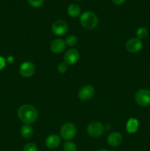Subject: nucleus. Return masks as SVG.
Instances as JSON below:
<instances>
[{
	"mask_svg": "<svg viewBox=\"0 0 150 151\" xmlns=\"http://www.w3.org/2000/svg\"><path fill=\"white\" fill-rule=\"evenodd\" d=\"M18 116L19 119L25 124L33 123L36 121L38 116L37 109L33 106L29 104H25L21 106L18 110Z\"/></svg>",
	"mask_w": 150,
	"mask_h": 151,
	"instance_id": "1",
	"label": "nucleus"
},
{
	"mask_svg": "<svg viewBox=\"0 0 150 151\" xmlns=\"http://www.w3.org/2000/svg\"><path fill=\"white\" fill-rule=\"evenodd\" d=\"M81 25L86 29H93L98 25L99 19L96 15L91 11L84 12L79 17Z\"/></svg>",
	"mask_w": 150,
	"mask_h": 151,
	"instance_id": "2",
	"label": "nucleus"
},
{
	"mask_svg": "<svg viewBox=\"0 0 150 151\" xmlns=\"http://www.w3.org/2000/svg\"><path fill=\"white\" fill-rule=\"evenodd\" d=\"M76 134V128L72 122H66L60 128V135L65 140L72 139Z\"/></svg>",
	"mask_w": 150,
	"mask_h": 151,
	"instance_id": "3",
	"label": "nucleus"
},
{
	"mask_svg": "<svg viewBox=\"0 0 150 151\" xmlns=\"http://www.w3.org/2000/svg\"><path fill=\"white\" fill-rule=\"evenodd\" d=\"M136 103L142 107L150 106V90L141 88L136 92L135 96Z\"/></svg>",
	"mask_w": 150,
	"mask_h": 151,
	"instance_id": "4",
	"label": "nucleus"
},
{
	"mask_svg": "<svg viewBox=\"0 0 150 151\" xmlns=\"http://www.w3.org/2000/svg\"><path fill=\"white\" fill-rule=\"evenodd\" d=\"M104 125L101 123L100 122H97V121H94V122H91V123L88 124V127H87V133L88 135L91 137H99L104 134Z\"/></svg>",
	"mask_w": 150,
	"mask_h": 151,
	"instance_id": "5",
	"label": "nucleus"
},
{
	"mask_svg": "<svg viewBox=\"0 0 150 151\" xmlns=\"http://www.w3.org/2000/svg\"><path fill=\"white\" fill-rule=\"evenodd\" d=\"M69 26L67 23L63 20H57L51 25V30L54 35L62 36L67 32Z\"/></svg>",
	"mask_w": 150,
	"mask_h": 151,
	"instance_id": "6",
	"label": "nucleus"
},
{
	"mask_svg": "<svg viewBox=\"0 0 150 151\" xmlns=\"http://www.w3.org/2000/svg\"><path fill=\"white\" fill-rule=\"evenodd\" d=\"M95 94L94 86L91 85H85L81 87L78 91V97L82 101H87L92 98Z\"/></svg>",
	"mask_w": 150,
	"mask_h": 151,
	"instance_id": "7",
	"label": "nucleus"
},
{
	"mask_svg": "<svg viewBox=\"0 0 150 151\" xmlns=\"http://www.w3.org/2000/svg\"><path fill=\"white\" fill-rule=\"evenodd\" d=\"M35 71V66L33 63L30 61H25L21 64L19 68L20 75L24 78H30L33 75Z\"/></svg>",
	"mask_w": 150,
	"mask_h": 151,
	"instance_id": "8",
	"label": "nucleus"
},
{
	"mask_svg": "<svg viewBox=\"0 0 150 151\" xmlns=\"http://www.w3.org/2000/svg\"><path fill=\"white\" fill-rule=\"evenodd\" d=\"M126 50L129 52L135 53L139 52L142 49L143 44L142 41L138 38H132L128 40L125 44Z\"/></svg>",
	"mask_w": 150,
	"mask_h": 151,
	"instance_id": "9",
	"label": "nucleus"
},
{
	"mask_svg": "<svg viewBox=\"0 0 150 151\" xmlns=\"http://www.w3.org/2000/svg\"><path fill=\"white\" fill-rule=\"evenodd\" d=\"M79 58H80V55L78 50L75 49H70L66 52L64 55L65 63L71 66L77 63L78 60H79Z\"/></svg>",
	"mask_w": 150,
	"mask_h": 151,
	"instance_id": "10",
	"label": "nucleus"
},
{
	"mask_svg": "<svg viewBox=\"0 0 150 151\" xmlns=\"http://www.w3.org/2000/svg\"><path fill=\"white\" fill-rule=\"evenodd\" d=\"M66 47V42L63 39H60V38L54 40L51 43V45H50V49L55 54H60V53H62L65 50Z\"/></svg>",
	"mask_w": 150,
	"mask_h": 151,
	"instance_id": "11",
	"label": "nucleus"
},
{
	"mask_svg": "<svg viewBox=\"0 0 150 151\" xmlns=\"http://www.w3.org/2000/svg\"><path fill=\"white\" fill-rule=\"evenodd\" d=\"M61 143V139L57 134H51L46 139V145L48 148L56 149L60 146Z\"/></svg>",
	"mask_w": 150,
	"mask_h": 151,
	"instance_id": "12",
	"label": "nucleus"
},
{
	"mask_svg": "<svg viewBox=\"0 0 150 151\" xmlns=\"http://www.w3.org/2000/svg\"><path fill=\"white\" fill-rule=\"evenodd\" d=\"M107 143L110 146L112 147H117L121 144L123 141V137L121 134L119 132H113L109 134L107 137Z\"/></svg>",
	"mask_w": 150,
	"mask_h": 151,
	"instance_id": "13",
	"label": "nucleus"
},
{
	"mask_svg": "<svg viewBox=\"0 0 150 151\" xmlns=\"http://www.w3.org/2000/svg\"><path fill=\"white\" fill-rule=\"evenodd\" d=\"M139 128V122L135 118H130L126 122V130L129 134H135Z\"/></svg>",
	"mask_w": 150,
	"mask_h": 151,
	"instance_id": "14",
	"label": "nucleus"
},
{
	"mask_svg": "<svg viewBox=\"0 0 150 151\" xmlns=\"http://www.w3.org/2000/svg\"><path fill=\"white\" fill-rule=\"evenodd\" d=\"M81 13V8L78 4H71L67 8V13L69 16L71 17L76 18L80 15Z\"/></svg>",
	"mask_w": 150,
	"mask_h": 151,
	"instance_id": "15",
	"label": "nucleus"
},
{
	"mask_svg": "<svg viewBox=\"0 0 150 151\" xmlns=\"http://www.w3.org/2000/svg\"><path fill=\"white\" fill-rule=\"evenodd\" d=\"M33 134V128L30 125L28 124H25L21 128V135L24 137V138H30Z\"/></svg>",
	"mask_w": 150,
	"mask_h": 151,
	"instance_id": "16",
	"label": "nucleus"
},
{
	"mask_svg": "<svg viewBox=\"0 0 150 151\" xmlns=\"http://www.w3.org/2000/svg\"><path fill=\"white\" fill-rule=\"evenodd\" d=\"M147 35H148V30L146 27H139L137 29L136 35L138 39H144L145 38H146Z\"/></svg>",
	"mask_w": 150,
	"mask_h": 151,
	"instance_id": "17",
	"label": "nucleus"
},
{
	"mask_svg": "<svg viewBox=\"0 0 150 151\" xmlns=\"http://www.w3.org/2000/svg\"><path fill=\"white\" fill-rule=\"evenodd\" d=\"M77 147L75 143L71 141H66L63 144V150L64 151H76Z\"/></svg>",
	"mask_w": 150,
	"mask_h": 151,
	"instance_id": "18",
	"label": "nucleus"
},
{
	"mask_svg": "<svg viewBox=\"0 0 150 151\" xmlns=\"http://www.w3.org/2000/svg\"><path fill=\"white\" fill-rule=\"evenodd\" d=\"M65 42H66V45L69 46V47H74L77 43V38L74 35H69L66 38Z\"/></svg>",
	"mask_w": 150,
	"mask_h": 151,
	"instance_id": "19",
	"label": "nucleus"
},
{
	"mask_svg": "<svg viewBox=\"0 0 150 151\" xmlns=\"http://www.w3.org/2000/svg\"><path fill=\"white\" fill-rule=\"evenodd\" d=\"M24 151H38V147L34 143H27L24 147Z\"/></svg>",
	"mask_w": 150,
	"mask_h": 151,
	"instance_id": "20",
	"label": "nucleus"
},
{
	"mask_svg": "<svg viewBox=\"0 0 150 151\" xmlns=\"http://www.w3.org/2000/svg\"><path fill=\"white\" fill-rule=\"evenodd\" d=\"M27 1L32 7H39L43 5L44 0H27Z\"/></svg>",
	"mask_w": 150,
	"mask_h": 151,
	"instance_id": "21",
	"label": "nucleus"
},
{
	"mask_svg": "<svg viewBox=\"0 0 150 151\" xmlns=\"http://www.w3.org/2000/svg\"><path fill=\"white\" fill-rule=\"evenodd\" d=\"M68 70V64L65 62H62L57 66V71L60 72V74H64L67 72Z\"/></svg>",
	"mask_w": 150,
	"mask_h": 151,
	"instance_id": "22",
	"label": "nucleus"
},
{
	"mask_svg": "<svg viewBox=\"0 0 150 151\" xmlns=\"http://www.w3.org/2000/svg\"><path fill=\"white\" fill-rule=\"evenodd\" d=\"M6 63H7L6 59L4 58L3 57H1V56H0V70H1V69H3L5 67Z\"/></svg>",
	"mask_w": 150,
	"mask_h": 151,
	"instance_id": "23",
	"label": "nucleus"
},
{
	"mask_svg": "<svg viewBox=\"0 0 150 151\" xmlns=\"http://www.w3.org/2000/svg\"><path fill=\"white\" fill-rule=\"evenodd\" d=\"M6 61L7 62V63H13L15 61V58L12 55H10L8 56V57L7 58V59H6Z\"/></svg>",
	"mask_w": 150,
	"mask_h": 151,
	"instance_id": "24",
	"label": "nucleus"
},
{
	"mask_svg": "<svg viewBox=\"0 0 150 151\" xmlns=\"http://www.w3.org/2000/svg\"><path fill=\"white\" fill-rule=\"evenodd\" d=\"M115 4H121L124 2L126 0H112Z\"/></svg>",
	"mask_w": 150,
	"mask_h": 151,
	"instance_id": "25",
	"label": "nucleus"
},
{
	"mask_svg": "<svg viewBox=\"0 0 150 151\" xmlns=\"http://www.w3.org/2000/svg\"><path fill=\"white\" fill-rule=\"evenodd\" d=\"M96 151H110L108 150H107V149H104V148H101V149H99V150H97Z\"/></svg>",
	"mask_w": 150,
	"mask_h": 151,
	"instance_id": "26",
	"label": "nucleus"
},
{
	"mask_svg": "<svg viewBox=\"0 0 150 151\" xmlns=\"http://www.w3.org/2000/svg\"><path fill=\"white\" fill-rule=\"evenodd\" d=\"M76 1H79V0H76Z\"/></svg>",
	"mask_w": 150,
	"mask_h": 151,
	"instance_id": "27",
	"label": "nucleus"
}]
</instances>
